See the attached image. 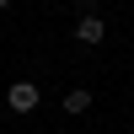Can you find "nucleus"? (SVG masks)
Returning <instances> with one entry per match:
<instances>
[{
  "label": "nucleus",
  "instance_id": "2",
  "mask_svg": "<svg viewBox=\"0 0 134 134\" xmlns=\"http://www.w3.org/2000/svg\"><path fill=\"white\" fill-rule=\"evenodd\" d=\"M102 38H107L102 16H91V11H81V21H75V43H102Z\"/></svg>",
  "mask_w": 134,
  "mask_h": 134
},
{
  "label": "nucleus",
  "instance_id": "3",
  "mask_svg": "<svg viewBox=\"0 0 134 134\" xmlns=\"http://www.w3.org/2000/svg\"><path fill=\"white\" fill-rule=\"evenodd\" d=\"M86 107H91V91H70L64 97V113H86Z\"/></svg>",
  "mask_w": 134,
  "mask_h": 134
},
{
  "label": "nucleus",
  "instance_id": "1",
  "mask_svg": "<svg viewBox=\"0 0 134 134\" xmlns=\"http://www.w3.org/2000/svg\"><path fill=\"white\" fill-rule=\"evenodd\" d=\"M5 107H11V113H32V107H38V86H32V81H16L5 91Z\"/></svg>",
  "mask_w": 134,
  "mask_h": 134
},
{
  "label": "nucleus",
  "instance_id": "4",
  "mask_svg": "<svg viewBox=\"0 0 134 134\" xmlns=\"http://www.w3.org/2000/svg\"><path fill=\"white\" fill-rule=\"evenodd\" d=\"M0 5H11V0H0Z\"/></svg>",
  "mask_w": 134,
  "mask_h": 134
}]
</instances>
